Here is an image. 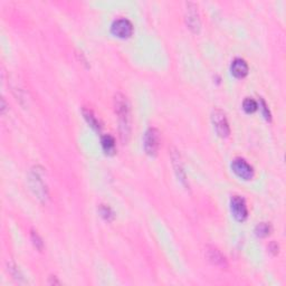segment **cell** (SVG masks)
Instances as JSON below:
<instances>
[{
  "mask_svg": "<svg viewBox=\"0 0 286 286\" xmlns=\"http://www.w3.org/2000/svg\"><path fill=\"white\" fill-rule=\"evenodd\" d=\"M171 159H172V163H173V167H175V171L177 173L178 179L180 180L181 184L185 187H189L188 180H187V177H186V172L184 171V168H182L180 156L176 150H171Z\"/></svg>",
  "mask_w": 286,
  "mask_h": 286,
  "instance_id": "obj_10",
  "label": "cell"
},
{
  "mask_svg": "<svg viewBox=\"0 0 286 286\" xmlns=\"http://www.w3.org/2000/svg\"><path fill=\"white\" fill-rule=\"evenodd\" d=\"M232 213L238 222H244L248 216V210L245 200L241 196H234L231 200Z\"/></svg>",
  "mask_w": 286,
  "mask_h": 286,
  "instance_id": "obj_8",
  "label": "cell"
},
{
  "mask_svg": "<svg viewBox=\"0 0 286 286\" xmlns=\"http://www.w3.org/2000/svg\"><path fill=\"white\" fill-rule=\"evenodd\" d=\"M111 30L112 34L119 38H129L133 34V25L125 18H119L112 24Z\"/></svg>",
  "mask_w": 286,
  "mask_h": 286,
  "instance_id": "obj_6",
  "label": "cell"
},
{
  "mask_svg": "<svg viewBox=\"0 0 286 286\" xmlns=\"http://www.w3.org/2000/svg\"><path fill=\"white\" fill-rule=\"evenodd\" d=\"M114 111L119 119L121 138L126 142L131 133V110L128 98L122 93H116L114 96Z\"/></svg>",
  "mask_w": 286,
  "mask_h": 286,
  "instance_id": "obj_1",
  "label": "cell"
},
{
  "mask_svg": "<svg viewBox=\"0 0 286 286\" xmlns=\"http://www.w3.org/2000/svg\"><path fill=\"white\" fill-rule=\"evenodd\" d=\"M260 106H262L263 114H264L265 118H266L267 120H270V119H271V113H270V111H269V107H267V105L265 104V102L263 101V100H262V105H260Z\"/></svg>",
  "mask_w": 286,
  "mask_h": 286,
  "instance_id": "obj_18",
  "label": "cell"
},
{
  "mask_svg": "<svg viewBox=\"0 0 286 286\" xmlns=\"http://www.w3.org/2000/svg\"><path fill=\"white\" fill-rule=\"evenodd\" d=\"M143 145L145 152H147L149 156H157L159 147H160V133H159L157 129H148V131L144 134Z\"/></svg>",
  "mask_w": 286,
  "mask_h": 286,
  "instance_id": "obj_3",
  "label": "cell"
},
{
  "mask_svg": "<svg viewBox=\"0 0 286 286\" xmlns=\"http://www.w3.org/2000/svg\"><path fill=\"white\" fill-rule=\"evenodd\" d=\"M101 143H102V148H103V150H104V152L106 154L112 156V154L115 153V150H116L115 140L111 134L103 135L102 140H101Z\"/></svg>",
  "mask_w": 286,
  "mask_h": 286,
  "instance_id": "obj_13",
  "label": "cell"
},
{
  "mask_svg": "<svg viewBox=\"0 0 286 286\" xmlns=\"http://www.w3.org/2000/svg\"><path fill=\"white\" fill-rule=\"evenodd\" d=\"M255 233L259 237L269 236L271 233V226L267 223H260L255 228Z\"/></svg>",
  "mask_w": 286,
  "mask_h": 286,
  "instance_id": "obj_15",
  "label": "cell"
},
{
  "mask_svg": "<svg viewBox=\"0 0 286 286\" xmlns=\"http://www.w3.org/2000/svg\"><path fill=\"white\" fill-rule=\"evenodd\" d=\"M30 236H31V241H32V243H34V245H35V247L37 248V250H38V251L43 250L44 244H43V241H41V238L39 237L38 234H37L34 231H31Z\"/></svg>",
  "mask_w": 286,
  "mask_h": 286,
  "instance_id": "obj_17",
  "label": "cell"
},
{
  "mask_svg": "<svg viewBox=\"0 0 286 286\" xmlns=\"http://www.w3.org/2000/svg\"><path fill=\"white\" fill-rule=\"evenodd\" d=\"M186 24L189 29L197 34L199 32L201 27L200 16L198 11V6L195 2H187L186 3Z\"/></svg>",
  "mask_w": 286,
  "mask_h": 286,
  "instance_id": "obj_5",
  "label": "cell"
},
{
  "mask_svg": "<svg viewBox=\"0 0 286 286\" xmlns=\"http://www.w3.org/2000/svg\"><path fill=\"white\" fill-rule=\"evenodd\" d=\"M98 213L102 216L103 218L107 222H111V220H113L114 218V214L112 212V209L110 207H107L105 205H101L100 208H98Z\"/></svg>",
  "mask_w": 286,
  "mask_h": 286,
  "instance_id": "obj_16",
  "label": "cell"
},
{
  "mask_svg": "<svg viewBox=\"0 0 286 286\" xmlns=\"http://www.w3.org/2000/svg\"><path fill=\"white\" fill-rule=\"evenodd\" d=\"M231 71L235 77L243 78L248 74V64L242 58H236L233 60Z\"/></svg>",
  "mask_w": 286,
  "mask_h": 286,
  "instance_id": "obj_11",
  "label": "cell"
},
{
  "mask_svg": "<svg viewBox=\"0 0 286 286\" xmlns=\"http://www.w3.org/2000/svg\"><path fill=\"white\" fill-rule=\"evenodd\" d=\"M212 121L216 132L222 138H227L231 134V128H229L228 120L224 111L220 109H215L212 113Z\"/></svg>",
  "mask_w": 286,
  "mask_h": 286,
  "instance_id": "obj_2",
  "label": "cell"
},
{
  "mask_svg": "<svg viewBox=\"0 0 286 286\" xmlns=\"http://www.w3.org/2000/svg\"><path fill=\"white\" fill-rule=\"evenodd\" d=\"M206 257L213 265L220 267V269H227L228 264L226 257L222 254V252L217 247L207 246V248H206Z\"/></svg>",
  "mask_w": 286,
  "mask_h": 286,
  "instance_id": "obj_9",
  "label": "cell"
},
{
  "mask_svg": "<svg viewBox=\"0 0 286 286\" xmlns=\"http://www.w3.org/2000/svg\"><path fill=\"white\" fill-rule=\"evenodd\" d=\"M82 112H83L84 119L86 120L87 123L90 124L95 131H101L102 124H101L100 120L97 119V116L94 114V112H93L91 109H88V107H83Z\"/></svg>",
  "mask_w": 286,
  "mask_h": 286,
  "instance_id": "obj_12",
  "label": "cell"
},
{
  "mask_svg": "<svg viewBox=\"0 0 286 286\" xmlns=\"http://www.w3.org/2000/svg\"><path fill=\"white\" fill-rule=\"evenodd\" d=\"M232 169L239 178L244 180H251L254 177V169L244 159H235L232 163Z\"/></svg>",
  "mask_w": 286,
  "mask_h": 286,
  "instance_id": "obj_7",
  "label": "cell"
},
{
  "mask_svg": "<svg viewBox=\"0 0 286 286\" xmlns=\"http://www.w3.org/2000/svg\"><path fill=\"white\" fill-rule=\"evenodd\" d=\"M243 109L246 113H254V112L259 109V104H257V102L255 100H253L251 97H247L243 102Z\"/></svg>",
  "mask_w": 286,
  "mask_h": 286,
  "instance_id": "obj_14",
  "label": "cell"
},
{
  "mask_svg": "<svg viewBox=\"0 0 286 286\" xmlns=\"http://www.w3.org/2000/svg\"><path fill=\"white\" fill-rule=\"evenodd\" d=\"M29 182L31 189L37 196V198L41 200H45L47 198V188H46V185L43 180V176H41V172L38 170V168H35L31 170Z\"/></svg>",
  "mask_w": 286,
  "mask_h": 286,
  "instance_id": "obj_4",
  "label": "cell"
}]
</instances>
